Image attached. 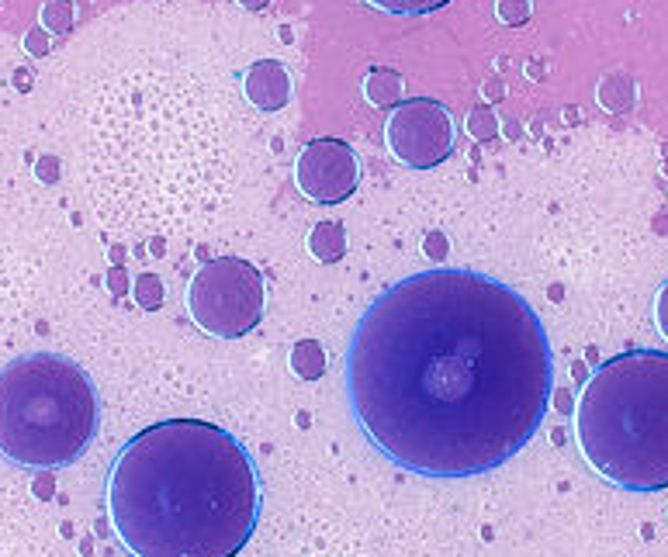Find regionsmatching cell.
Instances as JSON below:
<instances>
[{"instance_id":"obj_15","label":"cell","mask_w":668,"mask_h":557,"mask_svg":"<svg viewBox=\"0 0 668 557\" xmlns=\"http://www.w3.org/2000/svg\"><path fill=\"white\" fill-rule=\"evenodd\" d=\"M464 129H468L471 139L492 142L495 135H499V118H495L492 108H475V111L468 115V122H464Z\"/></svg>"},{"instance_id":"obj_13","label":"cell","mask_w":668,"mask_h":557,"mask_svg":"<svg viewBox=\"0 0 668 557\" xmlns=\"http://www.w3.org/2000/svg\"><path fill=\"white\" fill-rule=\"evenodd\" d=\"M39 18L49 35H66L73 28V0H45Z\"/></svg>"},{"instance_id":"obj_20","label":"cell","mask_w":668,"mask_h":557,"mask_svg":"<svg viewBox=\"0 0 668 557\" xmlns=\"http://www.w3.org/2000/svg\"><path fill=\"white\" fill-rule=\"evenodd\" d=\"M25 49L32 52V56H45V52H49V39H45V28H35V32L25 35Z\"/></svg>"},{"instance_id":"obj_8","label":"cell","mask_w":668,"mask_h":557,"mask_svg":"<svg viewBox=\"0 0 668 557\" xmlns=\"http://www.w3.org/2000/svg\"><path fill=\"white\" fill-rule=\"evenodd\" d=\"M246 101L260 111H281L291 101V73L281 59H257L243 77Z\"/></svg>"},{"instance_id":"obj_23","label":"cell","mask_w":668,"mask_h":557,"mask_svg":"<svg viewBox=\"0 0 668 557\" xmlns=\"http://www.w3.org/2000/svg\"><path fill=\"white\" fill-rule=\"evenodd\" d=\"M485 94H489V97H492V101H495V97H502V87H499V84H495V80H492V84H489V87H485Z\"/></svg>"},{"instance_id":"obj_12","label":"cell","mask_w":668,"mask_h":557,"mask_svg":"<svg viewBox=\"0 0 668 557\" xmlns=\"http://www.w3.org/2000/svg\"><path fill=\"white\" fill-rule=\"evenodd\" d=\"M291 371L302 381H319L326 374V353L315 340H298L291 350Z\"/></svg>"},{"instance_id":"obj_1","label":"cell","mask_w":668,"mask_h":557,"mask_svg":"<svg viewBox=\"0 0 668 557\" xmlns=\"http://www.w3.org/2000/svg\"><path fill=\"white\" fill-rule=\"evenodd\" d=\"M551 388L540 315L482 270L402 277L350 336L347 398L360 433L419 478H475L513 461L544 423Z\"/></svg>"},{"instance_id":"obj_4","label":"cell","mask_w":668,"mask_h":557,"mask_svg":"<svg viewBox=\"0 0 668 557\" xmlns=\"http://www.w3.org/2000/svg\"><path fill=\"white\" fill-rule=\"evenodd\" d=\"M101 426V398L77 360L52 350L0 367V457L14 468L56 471L87 454Z\"/></svg>"},{"instance_id":"obj_21","label":"cell","mask_w":668,"mask_h":557,"mask_svg":"<svg viewBox=\"0 0 668 557\" xmlns=\"http://www.w3.org/2000/svg\"><path fill=\"white\" fill-rule=\"evenodd\" d=\"M56 170L59 167H56V160H52V156H45V160L39 163V177L42 180H52V177H56Z\"/></svg>"},{"instance_id":"obj_16","label":"cell","mask_w":668,"mask_h":557,"mask_svg":"<svg viewBox=\"0 0 668 557\" xmlns=\"http://www.w3.org/2000/svg\"><path fill=\"white\" fill-rule=\"evenodd\" d=\"M530 14H534V4H530V0H495V18L509 28L527 25Z\"/></svg>"},{"instance_id":"obj_9","label":"cell","mask_w":668,"mask_h":557,"mask_svg":"<svg viewBox=\"0 0 668 557\" xmlns=\"http://www.w3.org/2000/svg\"><path fill=\"white\" fill-rule=\"evenodd\" d=\"M309 253L319 263H336L347 257V229H343L340 222H333V218H326V222H319L315 229L309 232Z\"/></svg>"},{"instance_id":"obj_6","label":"cell","mask_w":668,"mask_h":557,"mask_svg":"<svg viewBox=\"0 0 668 557\" xmlns=\"http://www.w3.org/2000/svg\"><path fill=\"white\" fill-rule=\"evenodd\" d=\"M457 129L447 104L430 97L399 101L385 122V146L402 167L433 170L454 153Z\"/></svg>"},{"instance_id":"obj_17","label":"cell","mask_w":668,"mask_h":557,"mask_svg":"<svg viewBox=\"0 0 668 557\" xmlns=\"http://www.w3.org/2000/svg\"><path fill=\"white\" fill-rule=\"evenodd\" d=\"M135 301H139L146 312H153V308L163 305V281L156 274H142L139 281H135Z\"/></svg>"},{"instance_id":"obj_2","label":"cell","mask_w":668,"mask_h":557,"mask_svg":"<svg viewBox=\"0 0 668 557\" xmlns=\"http://www.w3.org/2000/svg\"><path fill=\"white\" fill-rule=\"evenodd\" d=\"M260 506L250 450L205 419L146 426L108 471V516L132 557H236Z\"/></svg>"},{"instance_id":"obj_19","label":"cell","mask_w":668,"mask_h":557,"mask_svg":"<svg viewBox=\"0 0 668 557\" xmlns=\"http://www.w3.org/2000/svg\"><path fill=\"white\" fill-rule=\"evenodd\" d=\"M447 236L444 232H430V236H426V257H430L433 263H444L447 260Z\"/></svg>"},{"instance_id":"obj_3","label":"cell","mask_w":668,"mask_h":557,"mask_svg":"<svg viewBox=\"0 0 668 557\" xmlns=\"http://www.w3.org/2000/svg\"><path fill=\"white\" fill-rule=\"evenodd\" d=\"M575 440L592 471L624 492L668 488V353L624 350L585 381Z\"/></svg>"},{"instance_id":"obj_11","label":"cell","mask_w":668,"mask_h":557,"mask_svg":"<svg viewBox=\"0 0 668 557\" xmlns=\"http://www.w3.org/2000/svg\"><path fill=\"white\" fill-rule=\"evenodd\" d=\"M599 104H603L606 111H613V115H627L630 108H634L637 101V87L634 80L627 77V73H610V77H603V84L596 90Z\"/></svg>"},{"instance_id":"obj_7","label":"cell","mask_w":668,"mask_h":557,"mask_svg":"<svg viewBox=\"0 0 668 557\" xmlns=\"http://www.w3.org/2000/svg\"><path fill=\"white\" fill-rule=\"evenodd\" d=\"M295 184L319 205H340L360 184V160L343 139H312L295 160Z\"/></svg>"},{"instance_id":"obj_22","label":"cell","mask_w":668,"mask_h":557,"mask_svg":"<svg viewBox=\"0 0 668 557\" xmlns=\"http://www.w3.org/2000/svg\"><path fill=\"white\" fill-rule=\"evenodd\" d=\"M236 4H239V7H246V11H264L270 0H236Z\"/></svg>"},{"instance_id":"obj_14","label":"cell","mask_w":668,"mask_h":557,"mask_svg":"<svg viewBox=\"0 0 668 557\" xmlns=\"http://www.w3.org/2000/svg\"><path fill=\"white\" fill-rule=\"evenodd\" d=\"M367 4L378 7V11H385V14H399V18H412V14L440 11V7H447L450 0H367Z\"/></svg>"},{"instance_id":"obj_5","label":"cell","mask_w":668,"mask_h":557,"mask_svg":"<svg viewBox=\"0 0 668 557\" xmlns=\"http://www.w3.org/2000/svg\"><path fill=\"white\" fill-rule=\"evenodd\" d=\"M187 308L198 329L215 340H239L264 319V274L243 257H215L201 263L187 284Z\"/></svg>"},{"instance_id":"obj_10","label":"cell","mask_w":668,"mask_h":557,"mask_svg":"<svg viewBox=\"0 0 668 557\" xmlns=\"http://www.w3.org/2000/svg\"><path fill=\"white\" fill-rule=\"evenodd\" d=\"M405 94V84L395 70H371L364 80V97L371 108H395Z\"/></svg>"},{"instance_id":"obj_18","label":"cell","mask_w":668,"mask_h":557,"mask_svg":"<svg viewBox=\"0 0 668 557\" xmlns=\"http://www.w3.org/2000/svg\"><path fill=\"white\" fill-rule=\"evenodd\" d=\"M655 326H658V333H662L668 340V277H665V284L658 288V295H655Z\"/></svg>"}]
</instances>
